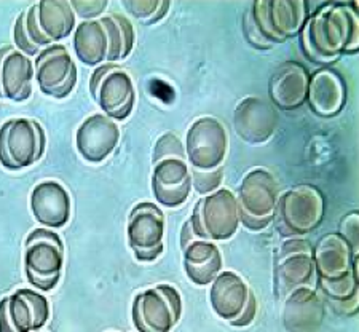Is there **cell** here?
I'll return each instance as SVG.
<instances>
[{
    "mask_svg": "<svg viewBox=\"0 0 359 332\" xmlns=\"http://www.w3.org/2000/svg\"><path fill=\"white\" fill-rule=\"evenodd\" d=\"M182 249V264L187 278L196 286H206L222 272L224 259L216 243L192 240Z\"/></svg>",
    "mask_w": 359,
    "mask_h": 332,
    "instance_id": "26",
    "label": "cell"
},
{
    "mask_svg": "<svg viewBox=\"0 0 359 332\" xmlns=\"http://www.w3.org/2000/svg\"><path fill=\"white\" fill-rule=\"evenodd\" d=\"M65 269V243L56 232L36 229L26 238L25 272L27 281L40 293H50L61 281Z\"/></svg>",
    "mask_w": 359,
    "mask_h": 332,
    "instance_id": "7",
    "label": "cell"
},
{
    "mask_svg": "<svg viewBox=\"0 0 359 332\" xmlns=\"http://www.w3.org/2000/svg\"><path fill=\"white\" fill-rule=\"evenodd\" d=\"M34 62L15 46H0V98L25 102L32 95Z\"/></svg>",
    "mask_w": 359,
    "mask_h": 332,
    "instance_id": "23",
    "label": "cell"
},
{
    "mask_svg": "<svg viewBox=\"0 0 359 332\" xmlns=\"http://www.w3.org/2000/svg\"><path fill=\"white\" fill-rule=\"evenodd\" d=\"M189 224L196 240L212 243L230 240L240 227L233 192L219 189L210 195L201 197L195 203Z\"/></svg>",
    "mask_w": 359,
    "mask_h": 332,
    "instance_id": "9",
    "label": "cell"
},
{
    "mask_svg": "<svg viewBox=\"0 0 359 332\" xmlns=\"http://www.w3.org/2000/svg\"><path fill=\"white\" fill-rule=\"evenodd\" d=\"M348 88L341 74L332 67H320L310 74L306 104L321 119H332L344 110Z\"/></svg>",
    "mask_w": 359,
    "mask_h": 332,
    "instance_id": "20",
    "label": "cell"
},
{
    "mask_svg": "<svg viewBox=\"0 0 359 332\" xmlns=\"http://www.w3.org/2000/svg\"><path fill=\"white\" fill-rule=\"evenodd\" d=\"M278 124V110L264 98L248 96L241 99L233 110V131L246 144L269 142L275 135Z\"/></svg>",
    "mask_w": 359,
    "mask_h": 332,
    "instance_id": "19",
    "label": "cell"
},
{
    "mask_svg": "<svg viewBox=\"0 0 359 332\" xmlns=\"http://www.w3.org/2000/svg\"><path fill=\"white\" fill-rule=\"evenodd\" d=\"M31 211L34 219L45 229H62L71 220V195L65 185L56 180H43L31 192Z\"/></svg>",
    "mask_w": 359,
    "mask_h": 332,
    "instance_id": "22",
    "label": "cell"
},
{
    "mask_svg": "<svg viewBox=\"0 0 359 332\" xmlns=\"http://www.w3.org/2000/svg\"><path fill=\"white\" fill-rule=\"evenodd\" d=\"M324 305L313 288H297L285 297L283 324L287 332H320Z\"/></svg>",
    "mask_w": 359,
    "mask_h": 332,
    "instance_id": "25",
    "label": "cell"
},
{
    "mask_svg": "<svg viewBox=\"0 0 359 332\" xmlns=\"http://www.w3.org/2000/svg\"><path fill=\"white\" fill-rule=\"evenodd\" d=\"M316 286L341 317L359 310V259L337 232L326 234L313 246Z\"/></svg>",
    "mask_w": 359,
    "mask_h": 332,
    "instance_id": "2",
    "label": "cell"
},
{
    "mask_svg": "<svg viewBox=\"0 0 359 332\" xmlns=\"http://www.w3.org/2000/svg\"><path fill=\"white\" fill-rule=\"evenodd\" d=\"M101 21L111 37V55H109L107 62L117 64L118 61L126 60L131 55L136 42L135 27L131 21L121 13L102 16Z\"/></svg>",
    "mask_w": 359,
    "mask_h": 332,
    "instance_id": "28",
    "label": "cell"
},
{
    "mask_svg": "<svg viewBox=\"0 0 359 332\" xmlns=\"http://www.w3.org/2000/svg\"><path fill=\"white\" fill-rule=\"evenodd\" d=\"M166 219L155 203L142 201L131 209L126 237L136 260L154 262L165 251Z\"/></svg>",
    "mask_w": 359,
    "mask_h": 332,
    "instance_id": "16",
    "label": "cell"
},
{
    "mask_svg": "<svg viewBox=\"0 0 359 332\" xmlns=\"http://www.w3.org/2000/svg\"><path fill=\"white\" fill-rule=\"evenodd\" d=\"M93 101L114 121H123L136 104V90L130 72L120 64L106 62L95 69L90 79Z\"/></svg>",
    "mask_w": 359,
    "mask_h": 332,
    "instance_id": "11",
    "label": "cell"
},
{
    "mask_svg": "<svg viewBox=\"0 0 359 332\" xmlns=\"http://www.w3.org/2000/svg\"><path fill=\"white\" fill-rule=\"evenodd\" d=\"M152 165V192L158 205L170 209L182 206L192 192V174L176 133H165L157 139Z\"/></svg>",
    "mask_w": 359,
    "mask_h": 332,
    "instance_id": "5",
    "label": "cell"
},
{
    "mask_svg": "<svg viewBox=\"0 0 359 332\" xmlns=\"http://www.w3.org/2000/svg\"><path fill=\"white\" fill-rule=\"evenodd\" d=\"M184 149L190 171H216L224 168L229 152L227 130L216 117L196 119L189 128Z\"/></svg>",
    "mask_w": 359,
    "mask_h": 332,
    "instance_id": "14",
    "label": "cell"
},
{
    "mask_svg": "<svg viewBox=\"0 0 359 332\" xmlns=\"http://www.w3.org/2000/svg\"><path fill=\"white\" fill-rule=\"evenodd\" d=\"M71 7L74 13L83 18V21H93L106 11L107 0H72Z\"/></svg>",
    "mask_w": 359,
    "mask_h": 332,
    "instance_id": "32",
    "label": "cell"
},
{
    "mask_svg": "<svg viewBox=\"0 0 359 332\" xmlns=\"http://www.w3.org/2000/svg\"><path fill=\"white\" fill-rule=\"evenodd\" d=\"M310 72L300 62L286 61L270 77L269 93L273 106L281 110L302 107L309 95Z\"/></svg>",
    "mask_w": 359,
    "mask_h": 332,
    "instance_id": "24",
    "label": "cell"
},
{
    "mask_svg": "<svg viewBox=\"0 0 359 332\" xmlns=\"http://www.w3.org/2000/svg\"><path fill=\"white\" fill-rule=\"evenodd\" d=\"M48 319V299L39 291L16 289L0 299V332H39Z\"/></svg>",
    "mask_w": 359,
    "mask_h": 332,
    "instance_id": "18",
    "label": "cell"
},
{
    "mask_svg": "<svg viewBox=\"0 0 359 332\" xmlns=\"http://www.w3.org/2000/svg\"><path fill=\"white\" fill-rule=\"evenodd\" d=\"M190 174H192V187L195 189V192H198L200 195H210L212 192L221 189L224 168H219V170L211 173L190 171Z\"/></svg>",
    "mask_w": 359,
    "mask_h": 332,
    "instance_id": "30",
    "label": "cell"
},
{
    "mask_svg": "<svg viewBox=\"0 0 359 332\" xmlns=\"http://www.w3.org/2000/svg\"><path fill=\"white\" fill-rule=\"evenodd\" d=\"M181 317V294L170 284L141 291L133 299L131 319L137 332H171Z\"/></svg>",
    "mask_w": 359,
    "mask_h": 332,
    "instance_id": "12",
    "label": "cell"
},
{
    "mask_svg": "<svg viewBox=\"0 0 359 332\" xmlns=\"http://www.w3.org/2000/svg\"><path fill=\"white\" fill-rule=\"evenodd\" d=\"M310 16L305 0H256L243 16L246 40L259 50L300 36Z\"/></svg>",
    "mask_w": 359,
    "mask_h": 332,
    "instance_id": "3",
    "label": "cell"
},
{
    "mask_svg": "<svg viewBox=\"0 0 359 332\" xmlns=\"http://www.w3.org/2000/svg\"><path fill=\"white\" fill-rule=\"evenodd\" d=\"M212 312L235 328H246L256 319L257 297L238 273L221 272L210 289Z\"/></svg>",
    "mask_w": 359,
    "mask_h": 332,
    "instance_id": "15",
    "label": "cell"
},
{
    "mask_svg": "<svg viewBox=\"0 0 359 332\" xmlns=\"http://www.w3.org/2000/svg\"><path fill=\"white\" fill-rule=\"evenodd\" d=\"M121 5L141 25L154 26L168 15L171 2L170 0H123Z\"/></svg>",
    "mask_w": 359,
    "mask_h": 332,
    "instance_id": "29",
    "label": "cell"
},
{
    "mask_svg": "<svg viewBox=\"0 0 359 332\" xmlns=\"http://www.w3.org/2000/svg\"><path fill=\"white\" fill-rule=\"evenodd\" d=\"M300 46L313 64L329 67L344 55L359 51V13L356 2H323L310 13L300 32Z\"/></svg>",
    "mask_w": 359,
    "mask_h": 332,
    "instance_id": "1",
    "label": "cell"
},
{
    "mask_svg": "<svg viewBox=\"0 0 359 332\" xmlns=\"http://www.w3.org/2000/svg\"><path fill=\"white\" fill-rule=\"evenodd\" d=\"M358 230H359V214L358 211H351L348 214H345L341 218L340 224H339V232L337 234L344 238V240L350 244V248L353 249V253L359 255V237H358Z\"/></svg>",
    "mask_w": 359,
    "mask_h": 332,
    "instance_id": "31",
    "label": "cell"
},
{
    "mask_svg": "<svg viewBox=\"0 0 359 332\" xmlns=\"http://www.w3.org/2000/svg\"><path fill=\"white\" fill-rule=\"evenodd\" d=\"M34 79L43 95L65 99L77 86V64L65 45H50L34 61Z\"/></svg>",
    "mask_w": 359,
    "mask_h": 332,
    "instance_id": "17",
    "label": "cell"
},
{
    "mask_svg": "<svg viewBox=\"0 0 359 332\" xmlns=\"http://www.w3.org/2000/svg\"><path fill=\"white\" fill-rule=\"evenodd\" d=\"M278 197L280 187L273 174L264 168L249 171L235 195L240 224L251 232L267 229L273 223Z\"/></svg>",
    "mask_w": 359,
    "mask_h": 332,
    "instance_id": "8",
    "label": "cell"
},
{
    "mask_svg": "<svg viewBox=\"0 0 359 332\" xmlns=\"http://www.w3.org/2000/svg\"><path fill=\"white\" fill-rule=\"evenodd\" d=\"M39 332H42V331H39Z\"/></svg>",
    "mask_w": 359,
    "mask_h": 332,
    "instance_id": "33",
    "label": "cell"
},
{
    "mask_svg": "<svg viewBox=\"0 0 359 332\" xmlns=\"http://www.w3.org/2000/svg\"><path fill=\"white\" fill-rule=\"evenodd\" d=\"M72 46L85 66H101L111 55V37L101 20L82 21L75 27Z\"/></svg>",
    "mask_w": 359,
    "mask_h": 332,
    "instance_id": "27",
    "label": "cell"
},
{
    "mask_svg": "<svg viewBox=\"0 0 359 332\" xmlns=\"http://www.w3.org/2000/svg\"><path fill=\"white\" fill-rule=\"evenodd\" d=\"M326 211L323 192L311 184H299L280 194L273 223L283 238H302L321 225Z\"/></svg>",
    "mask_w": 359,
    "mask_h": 332,
    "instance_id": "6",
    "label": "cell"
},
{
    "mask_svg": "<svg viewBox=\"0 0 359 332\" xmlns=\"http://www.w3.org/2000/svg\"><path fill=\"white\" fill-rule=\"evenodd\" d=\"M120 142V128L104 114H93L79 126L75 144L79 154L88 163H101Z\"/></svg>",
    "mask_w": 359,
    "mask_h": 332,
    "instance_id": "21",
    "label": "cell"
},
{
    "mask_svg": "<svg viewBox=\"0 0 359 332\" xmlns=\"http://www.w3.org/2000/svg\"><path fill=\"white\" fill-rule=\"evenodd\" d=\"M46 149L43 126L32 119H11L0 126V165L21 171L42 160Z\"/></svg>",
    "mask_w": 359,
    "mask_h": 332,
    "instance_id": "10",
    "label": "cell"
},
{
    "mask_svg": "<svg viewBox=\"0 0 359 332\" xmlns=\"http://www.w3.org/2000/svg\"><path fill=\"white\" fill-rule=\"evenodd\" d=\"M315 283L313 244L305 238H287L275 255L273 293L276 299H285L297 288H313Z\"/></svg>",
    "mask_w": 359,
    "mask_h": 332,
    "instance_id": "13",
    "label": "cell"
},
{
    "mask_svg": "<svg viewBox=\"0 0 359 332\" xmlns=\"http://www.w3.org/2000/svg\"><path fill=\"white\" fill-rule=\"evenodd\" d=\"M75 29V13L67 0H42L20 13L13 26L16 50L39 56L50 45L67 39Z\"/></svg>",
    "mask_w": 359,
    "mask_h": 332,
    "instance_id": "4",
    "label": "cell"
}]
</instances>
